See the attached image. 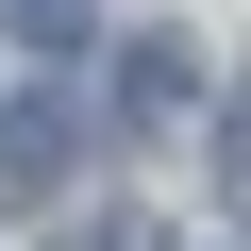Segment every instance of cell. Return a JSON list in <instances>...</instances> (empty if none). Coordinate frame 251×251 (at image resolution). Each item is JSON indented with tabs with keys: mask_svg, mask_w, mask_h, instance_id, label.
<instances>
[{
	"mask_svg": "<svg viewBox=\"0 0 251 251\" xmlns=\"http://www.w3.org/2000/svg\"><path fill=\"white\" fill-rule=\"evenodd\" d=\"M0 17H17L34 50H84V34H100V17H84V0H0Z\"/></svg>",
	"mask_w": 251,
	"mask_h": 251,
	"instance_id": "cell-2",
	"label": "cell"
},
{
	"mask_svg": "<svg viewBox=\"0 0 251 251\" xmlns=\"http://www.w3.org/2000/svg\"><path fill=\"white\" fill-rule=\"evenodd\" d=\"M67 151H84V134H67V100H50V84H0V184L34 201V184H67Z\"/></svg>",
	"mask_w": 251,
	"mask_h": 251,
	"instance_id": "cell-1",
	"label": "cell"
}]
</instances>
